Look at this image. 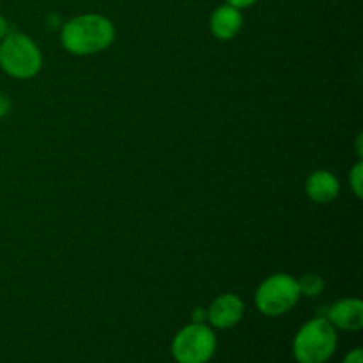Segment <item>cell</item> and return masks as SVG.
I'll list each match as a JSON object with an SVG mask.
<instances>
[{
	"instance_id": "obj_1",
	"label": "cell",
	"mask_w": 363,
	"mask_h": 363,
	"mask_svg": "<svg viewBox=\"0 0 363 363\" xmlns=\"http://www.w3.org/2000/svg\"><path fill=\"white\" fill-rule=\"evenodd\" d=\"M116 41L112 20L98 13L71 18L60 27V43L71 55L87 57L103 52Z\"/></svg>"
},
{
	"instance_id": "obj_2",
	"label": "cell",
	"mask_w": 363,
	"mask_h": 363,
	"mask_svg": "<svg viewBox=\"0 0 363 363\" xmlns=\"http://www.w3.org/2000/svg\"><path fill=\"white\" fill-rule=\"evenodd\" d=\"M339 335L326 318L305 323L293 339V357L298 363H328L337 351Z\"/></svg>"
},
{
	"instance_id": "obj_3",
	"label": "cell",
	"mask_w": 363,
	"mask_h": 363,
	"mask_svg": "<svg viewBox=\"0 0 363 363\" xmlns=\"http://www.w3.org/2000/svg\"><path fill=\"white\" fill-rule=\"evenodd\" d=\"M43 67L41 50L34 39L21 32H7L0 41V69L18 80L34 78Z\"/></svg>"
},
{
	"instance_id": "obj_4",
	"label": "cell",
	"mask_w": 363,
	"mask_h": 363,
	"mask_svg": "<svg viewBox=\"0 0 363 363\" xmlns=\"http://www.w3.org/2000/svg\"><path fill=\"white\" fill-rule=\"evenodd\" d=\"M300 298L298 280L287 273H275L259 284L255 291V307L268 318H279L293 311Z\"/></svg>"
},
{
	"instance_id": "obj_5",
	"label": "cell",
	"mask_w": 363,
	"mask_h": 363,
	"mask_svg": "<svg viewBox=\"0 0 363 363\" xmlns=\"http://www.w3.org/2000/svg\"><path fill=\"white\" fill-rule=\"evenodd\" d=\"M216 335L206 323H190L174 335L170 353L176 363H208L216 353Z\"/></svg>"
},
{
	"instance_id": "obj_6",
	"label": "cell",
	"mask_w": 363,
	"mask_h": 363,
	"mask_svg": "<svg viewBox=\"0 0 363 363\" xmlns=\"http://www.w3.org/2000/svg\"><path fill=\"white\" fill-rule=\"evenodd\" d=\"M245 303L238 294L223 293L211 301L206 311V321L211 328L230 330L243 319Z\"/></svg>"
},
{
	"instance_id": "obj_7",
	"label": "cell",
	"mask_w": 363,
	"mask_h": 363,
	"mask_svg": "<svg viewBox=\"0 0 363 363\" xmlns=\"http://www.w3.org/2000/svg\"><path fill=\"white\" fill-rule=\"evenodd\" d=\"M326 319L335 330L360 332L363 328V303L358 298H344L335 301L326 312Z\"/></svg>"
},
{
	"instance_id": "obj_8",
	"label": "cell",
	"mask_w": 363,
	"mask_h": 363,
	"mask_svg": "<svg viewBox=\"0 0 363 363\" xmlns=\"http://www.w3.org/2000/svg\"><path fill=\"white\" fill-rule=\"evenodd\" d=\"M243 13L230 4H222L216 7L209 18L211 34L220 41H230L236 38L243 28Z\"/></svg>"
},
{
	"instance_id": "obj_9",
	"label": "cell",
	"mask_w": 363,
	"mask_h": 363,
	"mask_svg": "<svg viewBox=\"0 0 363 363\" xmlns=\"http://www.w3.org/2000/svg\"><path fill=\"white\" fill-rule=\"evenodd\" d=\"M305 191L312 202L318 204H330L340 194V181L330 170H315L307 177Z\"/></svg>"
},
{
	"instance_id": "obj_10",
	"label": "cell",
	"mask_w": 363,
	"mask_h": 363,
	"mask_svg": "<svg viewBox=\"0 0 363 363\" xmlns=\"http://www.w3.org/2000/svg\"><path fill=\"white\" fill-rule=\"evenodd\" d=\"M298 280V287H300L301 296L307 298H315L325 291V280L318 273H305L301 279Z\"/></svg>"
},
{
	"instance_id": "obj_11",
	"label": "cell",
	"mask_w": 363,
	"mask_h": 363,
	"mask_svg": "<svg viewBox=\"0 0 363 363\" xmlns=\"http://www.w3.org/2000/svg\"><path fill=\"white\" fill-rule=\"evenodd\" d=\"M350 184L353 194L357 195V199H362L363 197V162L362 160H358V162L354 163L353 170L350 172Z\"/></svg>"
},
{
	"instance_id": "obj_12",
	"label": "cell",
	"mask_w": 363,
	"mask_h": 363,
	"mask_svg": "<svg viewBox=\"0 0 363 363\" xmlns=\"http://www.w3.org/2000/svg\"><path fill=\"white\" fill-rule=\"evenodd\" d=\"M342 363H363V351L360 347H357V350L350 351V353L344 357Z\"/></svg>"
},
{
	"instance_id": "obj_13",
	"label": "cell",
	"mask_w": 363,
	"mask_h": 363,
	"mask_svg": "<svg viewBox=\"0 0 363 363\" xmlns=\"http://www.w3.org/2000/svg\"><path fill=\"white\" fill-rule=\"evenodd\" d=\"M11 112V99L7 98V94L0 92V119L6 117Z\"/></svg>"
},
{
	"instance_id": "obj_14",
	"label": "cell",
	"mask_w": 363,
	"mask_h": 363,
	"mask_svg": "<svg viewBox=\"0 0 363 363\" xmlns=\"http://www.w3.org/2000/svg\"><path fill=\"white\" fill-rule=\"evenodd\" d=\"M259 0H225V4H230V6L238 7V9H247V7H252L254 4H257Z\"/></svg>"
},
{
	"instance_id": "obj_15",
	"label": "cell",
	"mask_w": 363,
	"mask_h": 363,
	"mask_svg": "<svg viewBox=\"0 0 363 363\" xmlns=\"http://www.w3.org/2000/svg\"><path fill=\"white\" fill-rule=\"evenodd\" d=\"M7 32H9V23H7L6 18H4L2 14H0V41H2V39L6 38Z\"/></svg>"
},
{
	"instance_id": "obj_16",
	"label": "cell",
	"mask_w": 363,
	"mask_h": 363,
	"mask_svg": "<svg viewBox=\"0 0 363 363\" xmlns=\"http://www.w3.org/2000/svg\"><path fill=\"white\" fill-rule=\"evenodd\" d=\"M362 140H363V137H362V133L360 135H358V137H357V155L358 156H360V158H362V155H363V149H362Z\"/></svg>"
}]
</instances>
